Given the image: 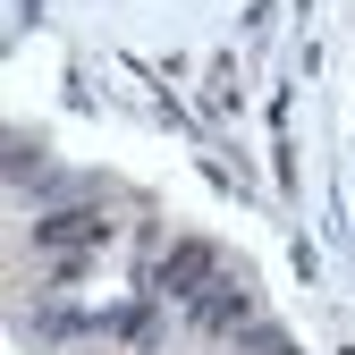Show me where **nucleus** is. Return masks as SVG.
Masks as SVG:
<instances>
[{"label":"nucleus","mask_w":355,"mask_h":355,"mask_svg":"<svg viewBox=\"0 0 355 355\" xmlns=\"http://www.w3.org/2000/svg\"><path fill=\"white\" fill-rule=\"evenodd\" d=\"M110 237H119V211L110 203H51V211H34V229H26V245L42 262H51V254H94Z\"/></svg>","instance_id":"obj_1"},{"label":"nucleus","mask_w":355,"mask_h":355,"mask_svg":"<svg viewBox=\"0 0 355 355\" xmlns=\"http://www.w3.org/2000/svg\"><path fill=\"white\" fill-rule=\"evenodd\" d=\"M220 271H229V262H220V245H211V237H178V245L161 254V271L144 279V296H153V304H178V313H195L203 288H211Z\"/></svg>","instance_id":"obj_2"},{"label":"nucleus","mask_w":355,"mask_h":355,"mask_svg":"<svg viewBox=\"0 0 355 355\" xmlns=\"http://www.w3.org/2000/svg\"><path fill=\"white\" fill-rule=\"evenodd\" d=\"M203 338H237L245 322H254V279H237V271H220L211 288H203V304H195V313H187Z\"/></svg>","instance_id":"obj_3"},{"label":"nucleus","mask_w":355,"mask_h":355,"mask_svg":"<svg viewBox=\"0 0 355 355\" xmlns=\"http://www.w3.org/2000/svg\"><path fill=\"white\" fill-rule=\"evenodd\" d=\"M211 110H237V68H229V60L211 68Z\"/></svg>","instance_id":"obj_4"},{"label":"nucleus","mask_w":355,"mask_h":355,"mask_svg":"<svg viewBox=\"0 0 355 355\" xmlns=\"http://www.w3.org/2000/svg\"><path fill=\"white\" fill-rule=\"evenodd\" d=\"M279 355H296V347H279Z\"/></svg>","instance_id":"obj_5"}]
</instances>
